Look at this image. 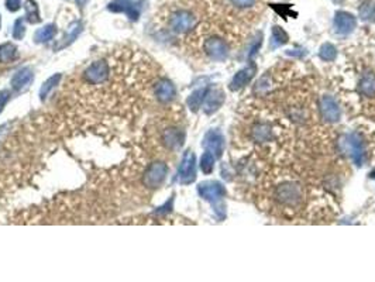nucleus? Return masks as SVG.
<instances>
[{"label":"nucleus","instance_id":"obj_13","mask_svg":"<svg viewBox=\"0 0 375 282\" xmlns=\"http://www.w3.org/2000/svg\"><path fill=\"white\" fill-rule=\"evenodd\" d=\"M155 93H157V96L161 100L167 102V100H171V99L174 98L175 89H174V86L171 85L170 82H161L155 88Z\"/></svg>","mask_w":375,"mask_h":282},{"label":"nucleus","instance_id":"obj_18","mask_svg":"<svg viewBox=\"0 0 375 282\" xmlns=\"http://www.w3.org/2000/svg\"><path fill=\"white\" fill-rule=\"evenodd\" d=\"M213 164H215V155H213L210 151H207V153L203 154V157H202V171L205 172V174H209V172H212L213 170Z\"/></svg>","mask_w":375,"mask_h":282},{"label":"nucleus","instance_id":"obj_7","mask_svg":"<svg viewBox=\"0 0 375 282\" xmlns=\"http://www.w3.org/2000/svg\"><path fill=\"white\" fill-rule=\"evenodd\" d=\"M334 27L340 34H349L356 29V19L350 13L339 12L334 17Z\"/></svg>","mask_w":375,"mask_h":282},{"label":"nucleus","instance_id":"obj_6","mask_svg":"<svg viewBox=\"0 0 375 282\" xmlns=\"http://www.w3.org/2000/svg\"><path fill=\"white\" fill-rule=\"evenodd\" d=\"M205 146L215 157H220L224 147L223 135L220 134V131H218V130L209 131L205 137Z\"/></svg>","mask_w":375,"mask_h":282},{"label":"nucleus","instance_id":"obj_10","mask_svg":"<svg viewBox=\"0 0 375 282\" xmlns=\"http://www.w3.org/2000/svg\"><path fill=\"white\" fill-rule=\"evenodd\" d=\"M199 193L202 195V198H205L207 201L216 202L224 196V188L220 184L202 185L199 188Z\"/></svg>","mask_w":375,"mask_h":282},{"label":"nucleus","instance_id":"obj_2","mask_svg":"<svg viewBox=\"0 0 375 282\" xmlns=\"http://www.w3.org/2000/svg\"><path fill=\"white\" fill-rule=\"evenodd\" d=\"M343 147H344L345 153L351 157V160L354 161L357 165L363 164L364 158V146L363 140L358 137L357 134H347L343 138Z\"/></svg>","mask_w":375,"mask_h":282},{"label":"nucleus","instance_id":"obj_19","mask_svg":"<svg viewBox=\"0 0 375 282\" xmlns=\"http://www.w3.org/2000/svg\"><path fill=\"white\" fill-rule=\"evenodd\" d=\"M361 16H363V19L375 20V5L374 3H367L365 6H363V9H361Z\"/></svg>","mask_w":375,"mask_h":282},{"label":"nucleus","instance_id":"obj_1","mask_svg":"<svg viewBox=\"0 0 375 282\" xmlns=\"http://www.w3.org/2000/svg\"><path fill=\"white\" fill-rule=\"evenodd\" d=\"M275 196L285 206H295L302 199V189L301 186L293 184L281 185L277 188Z\"/></svg>","mask_w":375,"mask_h":282},{"label":"nucleus","instance_id":"obj_4","mask_svg":"<svg viewBox=\"0 0 375 282\" xmlns=\"http://www.w3.org/2000/svg\"><path fill=\"white\" fill-rule=\"evenodd\" d=\"M320 113L322 117L326 120V122L336 123L339 122L340 116V107L339 104L336 103V100L330 96H323L320 100Z\"/></svg>","mask_w":375,"mask_h":282},{"label":"nucleus","instance_id":"obj_16","mask_svg":"<svg viewBox=\"0 0 375 282\" xmlns=\"http://www.w3.org/2000/svg\"><path fill=\"white\" fill-rule=\"evenodd\" d=\"M270 137H271V131H270V129L265 127V126H258V127H255L254 131H253V138H254L255 141H260V143L266 141Z\"/></svg>","mask_w":375,"mask_h":282},{"label":"nucleus","instance_id":"obj_3","mask_svg":"<svg viewBox=\"0 0 375 282\" xmlns=\"http://www.w3.org/2000/svg\"><path fill=\"white\" fill-rule=\"evenodd\" d=\"M205 51L206 54L210 57V58H213V60L223 61L229 55V45L222 38L210 37L206 40Z\"/></svg>","mask_w":375,"mask_h":282},{"label":"nucleus","instance_id":"obj_5","mask_svg":"<svg viewBox=\"0 0 375 282\" xmlns=\"http://www.w3.org/2000/svg\"><path fill=\"white\" fill-rule=\"evenodd\" d=\"M195 23H196V19L194 14H191L189 12H178L171 17V27L179 33L192 30Z\"/></svg>","mask_w":375,"mask_h":282},{"label":"nucleus","instance_id":"obj_14","mask_svg":"<svg viewBox=\"0 0 375 282\" xmlns=\"http://www.w3.org/2000/svg\"><path fill=\"white\" fill-rule=\"evenodd\" d=\"M288 41V36H286V33H285L281 27L278 25H275L273 29V45L274 47H279V45H282Z\"/></svg>","mask_w":375,"mask_h":282},{"label":"nucleus","instance_id":"obj_15","mask_svg":"<svg viewBox=\"0 0 375 282\" xmlns=\"http://www.w3.org/2000/svg\"><path fill=\"white\" fill-rule=\"evenodd\" d=\"M336 54H337V51L330 44H325L319 51V57L323 61H333L336 58Z\"/></svg>","mask_w":375,"mask_h":282},{"label":"nucleus","instance_id":"obj_9","mask_svg":"<svg viewBox=\"0 0 375 282\" xmlns=\"http://www.w3.org/2000/svg\"><path fill=\"white\" fill-rule=\"evenodd\" d=\"M254 72H255V67H247L242 69L240 72H237L236 76L233 78L230 83V89L231 91H238V89H242L243 86H246L251 80V78L254 76Z\"/></svg>","mask_w":375,"mask_h":282},{"label":"nucleus","instance_id":"obj_11","mask_svg":"<svg viewBox=\"0 0 375 282\" xmlns=\"http://www.w3.org/2000/svg\"><path fill=\"white\" fill-rule=\"evenodd\" d=\"M224 100L223 93L219 92V91H215L212 92L207 98H206L205 102V111L206 113H213L215 110H218L219 107L222 106Z\"/></svg>","mask_w":375,"mask_h":282},{"label":"nucleus","instance_id":"obj_12","mask_svg":"<svg viewBox=\"0 0 375 282\" xmlns=\"http://www.w3.org/2000/svg\"><path fill=\"white\" fill-rule=\"evenodd\" d=\"M360 88H361V92L365 95V96H374L375 95V75L368 72L363 76L361 79V83H360Z\"/></svg>","mask_w":375,"mask_h":282},{"label":"nucleus","instance_id":"obj_20","mask_svg":"<svg viewBox=\"0 0 375 282\" xmlns=\"http://www.w3.org/2000/svg\"><path fill=\"white\" fill-rule=\"evenodd\" d=\"M230 3L237 9H248L254 6L255 0H230Z\"/></svg>","mask_w":375,"mask_h":282},{"label":"nucleus","instance_id":"obj_17","mask_svg":"<svg viewBox=\"0 0 375 282\" xmlns=\"http://www.w3.org/2000/svg\"><path fill=\"white\" fill-rule=\"evenodd\" d=\"M205 95H206V91L205 89H200V91H196V92L189 98V100H188V103H189V106L194 109V110H196L198 107L200 106V103L203 102V99H205Z\"/></svg>","mask_w":375,"mask_h":282},{"label":"nucleus","instance_id":"obj_8","mask_svg":"<svg viewBox=\"0 0 375 282\" xmlns=\"http://www.w3.org/2000/svg\"><path fill=\"white\" fill-rule=\"evenodd\" d=\"M179 175L183 184H189L195 179V155L192 153H186L183 157Z\"/></svg>","mask_w":375,"mask_h":282}]
</instances>
